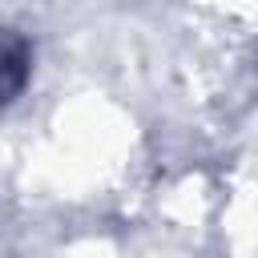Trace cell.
<instances>
[{
    "label": "cell",
    "mask_w": 258,
    "mask_h": 258,
    "mask_svg": "<svg viewBox=\"0 0 258 258\" xmlns=\"http://www.w3.org/2000/svg\"><path fill=\"white\" fill-rule=\"evenodd\" d=\"M28 69H32V48L16 28L0 24V113L20 97V89L28 85Z\"/></svg>",
    "instance_id": "cell-1"
}]
</instances>
